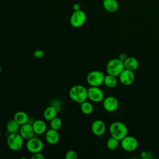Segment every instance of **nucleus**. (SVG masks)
I'll use <instances>...</instances> for the list:
<instances>
[{
  "label": "nucleus",
  "instance_id": "1",
  "mask_svg": "<svg viewBox=\"0 0 159 159\" xmlns=\"http://www.w3.org/2000/svg\"><path fill=\"white\" fill-rule=\"evenodd\" d=\"M69 96L73 101L81 103L88 99V89L81 84L75 85L70 88Z\"/></svg>",
  "mask_w": 159,
  "mask_h": 159
},
{
  "label": "nucleus",
  "instance_id": "2",
  "mask_svg": "<svg viewBox=\"0 0 159 159\" xmlns=\"http://www.w3.org/2000/svg\"><path fill=\"white\" fill-rule=\"evenodd\" d=\"M109 133L111 137L120 141L128 134V129L125 124L119 121H115L109 126Z\"/></svg>",
  "mask_w": 159,
  "mask_h": 159
},
{
  "label": "nucleus",
  "instance_id": "3",
  "mask_svg": "<svg viewBox=\"0 0 159 159\" xmlns=\"http://www.w3.org/2000/svg\"><path fill=\"white\" fill-rule=\"evenodd\" d=\"M106 71L109 75L119 76L120 73L125 69L124 61L118 58L111 59L106 65Z\"/></svg>",
  "mask_w": 159,
  "mask_h": 159
},
{
  "label": "nucleus",
  "instance_id": "4",
  "mask_svg": "<svg viewBox=\"0 0 159 159\" xmlns=\"http://www.w3.org/2000/svg\"><path fill=\"white\" fill-rule=\"evenodd\" d=\"M104 73L99 70L90 71L86 76V81L90 86H100L104 83Z\"/></svg>",
  "mask_w": 159,
  "mask_h": 159
},
{
  "label": "nucleus",
  "instance_id": "5",
  "mask_svg": "<svg viewBox=\"0 0 159 159\" xmlns=\"http://www.w3.org/2000/svg\"><path fill=\"white\" fill-rule=\"evenodd\" d=\"M24 140L18 132L9 134L6 140L7 147L12 151L19 150L23 146Z\"/></svg>",
  "mask_w": 159,
  "mask_h": 159
},
{
  "label": "nucleus",
  "instance_id": "6",
  "mask_svg": "<svg viewBox=\"0 0 159 159\" xmlns=\"http://www.w3.org/2000/svg\"><path fill=\"white\" fill-rule=\"evenodd\" d=\"M86 20V13L81 11H74L70 19V23L71 25L75 28H78L84 25Z\"/></svg>",
  "mask_w": 159,
  "mask_h": 159
},
{
  "label": "nucleus",
  "instance_id": "7",
  "mask_svg": "<svg viewBox=\"0 0 159 159\" xmlns=\"http://www.w3.org/2000/svg\"><path fill=\"white\" fill-rule=\"evenodd\" d=\"M138 141L137 139L131 135H126L120 140L122 148L126 152H134L138 147Z\"/></svg>",
  "mask_w": 159,
  "mask_h": 159
},
{
  "label": "nucleus",
  "instance_id": "8",
  "mask_svg": "<svg viewBox=\"0 0 159 159\" xmlns=\"http://www.w3.org/2000/svg\"><path fill=\"white\" fill-rule=\"evenodd\" d=\"M88 99L94 102H99L104 99V94L99 86H90L88 89Z\"/></svg>",
  "mask_w": 159,
  "mask_h": 159
},
{
  "label": "nucleus",
  "instance_id": "9",
  "mask_svg": "<svg viewBox=\"0 0 159 159\" xmlns=\"http://www.w3.org/2000/svg\"><path fill=\"white\" fill-rule=\"evenodd\" d=\"M26 148L32 153L40 152H42L43 148V143L39 138L33 137L27 140L26 143Z\"/></svg>",
  "mask_w": 159,
  "mask_h": 159
},
{
  "label": "nucleus",
  "instance_id": "10",
  "mask_svg": "<svg viewBox=\"0 0 159 159\" xmlns=\"http://www.w3.org/2000/svg\"><path fill=\"white\" fill-rule=\"evenodd\" d=\"M119 105V103L118 99L112 96H107L102 101V106L104 110L109 112L116 111Z\"/></svg>",
  "mask_w": 159,
  "mask_h": 159
},
{
  "label": "nucleus",
  "instance_id": "11",
  "mask_svg": "<svg viewBox=\"0 0 159 159\" xmlns=\"http://www.w3.org/2000/svg\"><path fill=\"white\" fill-rule=\"evenodd\" d=\"M119 81L124 86H129L132 84L135 78V74L133 71L124 69L119 75Z\"/></svg>",
  "mask_w": 159,
  "mask_h": 159
},
{
  "label": "nucleus",
  "instance_id": "12",
  "mask_svg": "<svg viewBox=\"0 0 159 159\" xmlns=\"http://www.w3.org/2000/svg\"><path fill=\"white\" fill-rule=\"evenodd\" d=\"M93 134L98 137L103 135L106 131V125L104 122L100 119H96L93 122L91 126Z\"/></svg>",
  "mask_w": 159,
  "mask_h": 159
},
{
  "label": "nucleus",
  "instance_id": "13",
  "mask_svg": "<svg viewBox=\"0 0 159 159\" xmlns=\"http://www.w3.org/2000/svg\"><path fill=\"white\" fill-rule=\"evenodd\" d=\"M19 133L24 139L28 140L34 137L35 132L34 131L32 125L29 123L20 125Z\"/></svg>",
  "mask_w": 159,
  "mask_h": 159
},
{
  "label": "nucleus",
  "instance_id": "14",
  "mask_svg": "<svg viewBox=\"0 0 159 159\" xmlns=\"http://www.w3.org/2000/svg\"><path fill=\"white\" fill-rule=\"evenodd\" d=\"M45 140L50 145L57 144L60 140V135L58 130L51 129L45 132Z\"/></svg>",
  "mask_w": 159,
  "mask_h": 159
},
{
  "label": "nucleus",
  "instance_id": "15",
  "mask_svg": "<svg viewBox=\"0 0 159 159\" xmlns=\"http://www.w3.org/2000/svg\"><path fill=\"white\" fill-rule=\"evenodd\" d=\"M32 125L35 134L41 135L47 131V124L43 120L41 119H37L35 120Z\"/></svg>",
  "mask_w": 159,
  "mask_h": 159
},
{
  "label": "nucleus",
  "instance_id": "16",
  "mask_svg": "<svg viewBox=\"0 0 159 159\" xmlns=\"http://www.w3.org/2000/svg\"><path fill=\"white\" fill-rule=\"evenodd\" d=\"M102 6L108 12L114 13L118 10L119 3L117 0H103Z\"/></svg>",
  "mask_w": 159,
  "mask_h": 159
},
{
  "label": "nucleus",
  "instance_id": "17",
  "mask_svg": "<svg viewBox=\"0 0 159 159\" xmlns=\"http://www.w3.org/2000/svg\"><path fill=\"white\" fill-rule=\"evenodd\" d=\"M124 63L125 69L133 71H135L139 66V62L138 60L133 57H127V58L124 60Z\"/></svg>",
  "mask_w": 159,
  "mask_h": 159
},
{
  "label": "nucleus",
  "instance_id": "18",
  "mask_svg": "<svg viewBox=\"0 0 159 159\" xmlns=\"http://www.w3.org/2000/svg\"><path fill=\"white\" fill-rule=\"evenodd\" d=\"M57 109L53 106H49L47 107L43 111V118L48 121H50L52 119L57 117Z\"/></svg>",
  "mask_w": 159,
  "mask_h": 159
},
{
  "label": "nucleus",
  "instance_id": "19",
  "mask_svg": "<svg viewBox=\"0 0 159 159\" xmlns=\"http://www.w3.org/2000/svg\"><path fill=\"white\" fill-rule=\"evenodd\" d=\"M20 125L28 123L29 117L28 114L24 111H17L14 114L13 118Z\"/></svg>",
  "mask_w": 159,
  "mask_h": 159
},
{
  "label": "nucleus",
  "instance_id": "20",
  "mask_svg": "<svg viewBox=\"0 0 159 159\" xmlns=\"http://www.w3.org/2000/svg\"><path fill=\"white\" fill-rule=\"evenodd\" d=\"M20 127V125L14 119L9 120L6 125V130L9 134L19 132Z\"/></svg>",
  "mask_w": 159,
  "mask_h": 159
},
{
  "label": "nucleus",
  "instance_id": "21",
  "mask_svg": "<svg viewBox=\"0 0 159 159\" xmlns=\"http://www.w3.org/2000/svg\"><path fill=\"white\" fill-rule=\"evenodd\" d=\"M103 84H104V85L109 88H114L117 84V80L116 76L109 74L105 75Z\"/></svg>",
  "mask_w": 159,
  "mask_h": 159
},
{
  "label": "nucleus",
  "instance_id": "22",
  "mask_svg": "<svg viewBox=\"0 0 159 159\" xmlns=\"http://www.w3.org/2000/svg\"><path fill=\"white\" fill-rule=\"evenodd\" d=\"M80 109H81V111L84 114L89 115L93 112L94 107H93V104L90 102L85 101L81 103Z\"/></svg>",
  "mask_w": 159,
  "mask_h": 159
},
{
  "label": "nucleus",
  "instance_id": "23",
  "mask_svg": "<svg viewBox=\"0 0 159 159\" xmlns=\"http://www.w3.org/2000/svg\"><path fill=\"white\" fill-rule=\"evenodd\" d=\"M119 145V140L114 137H111L106 142V147L110 150H116Z\"/></svg>",
  "mask_w": 159,
  "mask_h": 159
},
{
  "label": "nucleus",
  "instance_id": "24",
  "mask_svg": "<svg viewBox=\"0 0 159 159\" xmlns=\"http://www.w3.org/2000/svg\"><path fill=\"white\" fill-rule=\"evenodd\" d=\"M50 126L51 129L55 130H59L62 126V121L60 118L55 117L50 121Z\"/></svg>",
  "mask_w": 159,
  "mask_h": 159
},
{
  "label": "nucleus",
  "instance_id": "25",
  "mask_svg": "<svg viewBox=\"0 0 159 159\" xmlns=\"http://www.w3.org/2000/svg\"><path fill=\"white\" fill-rule=\"evenodd\" d=\"M65 159H76L78 158V154L74 150H69L65 153Z\"/></svg>",
  "mask_w": 159,
  "mask_h": 159
},
{
  "label": "nucleus",
  "instance_id": "26",
  "mask_svg": "<svg viewBox=\"0 0 159 159\" xmlns=\"http://www.w3.org/2000/svg\"><path fill=\"white\" fill-rule=\"evenodd\" d=\"M33 55L36 58H41L44 57V52L42 50H36L34 52Z\"/></svg>",
  "mask_w": 159,
  "mask_h": 159
},
{
  "label": "nucleus",
  "instance_id": "27",
  "mask_svg": "<svg viewBox=\"0 0 159 159\" xmlns=\"http://www.w3.org/2000/svg\"><path fill=\"white\" fill-rule=\"evenodd\" d=\"M32 159H45V156L43 153L40 152H37L32 153V155L31 156Z\"/></svg>",
  "mask_w": 159,
  "mask_h": 159
},
{
  "label": "nucleus",
  "instance_id": "28",
  "mask_svg": "<svg viewBox=\"0 0 159 159\" xmlns=\"http://www.w3.org/2000/svg\"><path fill=\"white\" fill-rule=\"evenodd\" d=\"M73 9L74 10V11H78L81 10V6L80 4L78 3H75L73 6Z\"/></svg>",
  "mask_w": 159,
  "mask_h": 159
},
{
  "label": "nucleus",
  "instance_id": "29",
  "mask_svg": "<svg viewBox=\"0 0 159 159\" xmlns=\"http://www.w3.org/2000/svg\"><path fill=\"white\" fill-rule=\"evenodd\" d=\"M127 57L126 54H125V53H120V54L119 55L118 58H119L120 60L124 61V60L127 58Z\"/></svg>",
  "mask_w": 159,
  "mask_h": 159
},
{
  "label": "nucleus",
  "instance_id": "30",
  "mask_svg": "<svg viewBox=\"0 0 159 159\" xmlns=\"http://www.w3.org/2000/svg\"><path fill=\"white\" fill-rule=\"evenodd\" d=\"M1 66L0 65V73H1Z\"/></svg>",
  "mask_w": 159,
  "mask_h": 159
},
{
  "label": "nucleus",
  "instance_id": "31",
  "mask_svg": "<svg viewBox=\"0 0 159 159\" xmlns=\"http://www.w3.org/2000/svg\"><path fill=\"white\" fill-rule=\"evenodd\" d=\"M1 131H0V138H1Z\"/></svg>",
  "mask_w": 159,
  "mask_h": 159
}]
</instances>
